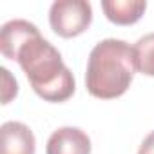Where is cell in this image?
I'll use <instances>...</instances> for the list:
<instances>
[{"mask_svg":"<svg viewBox=\"0 0 154 154\" xmlns=\"http://www.w3.org/2000/svg\"><path fill=\"white\" fill-rule=\"evenodd\" d=\"M26 72L33 91L45 102L60 103L74 94V76L62 60L58 49L40 33L29 38L15 58Z\"/></svg>","mask_w":154,"mask_h":154,"instance_id":"obj_1","label":"cell"},{"mask_svg":"<svg viewBox=\"0 0 154 154\" xmlns=\"http://www.w3.org/2000/svg\"><path fill=\"white\" fill-rule=\"evenodd\" d=\"M134 71V47H131L123 40L105 38L98 42L89 54L85 87L94 98H118L129 89Z\"/></svg>","mask_w":154,"mask_h":154,"instance_id":"obj_2","label":"cell"},{"mask_svg":"<svg viewBox=\"0 0 154 154\" xmlns=\"http://www.w3.org/2000/svg\"><path fill=\"white\" fill-rule=\"evenodd\" d=\"M93 22V6L87 0H56L49 9V24L62 38L78 36Z\"/></svg>","mask_w":154,"mask_h":154,"instance_id":"obj_3","label":"cell"},{"mask_svg":"<svg viewBox=\"0 0 154 154\" xmlns=\"http://www.w3.org/2000/svg\"><path fill=\"white\" fill-rule=\"evenodd\" d=\"M33 131L20 122H6L0 127V154H35Z\"/></svg>","mask_w":154,"mask_h":154,"instance_id":"obj_4","label":"cell"},{"mask_svg":"<svg viewBox=\"0 0 154 154\" xmlns=\"http://www.w3.org/2000/svg\"><path fill=\"white\" fill-rule=\"evenodd\" d=\"M45 154H91V140L78 127H62L47 140Z\"/></svg>","mask_w":154,"mask_h":154,"instance_id":"obj_5","label":"cell"},{"mask_svg":"<svg viewBox=\"0 0 154 154\" xmlns=\"http://www.w3.org/2000/svg\"><path fill=\"white\" fill-rule=\"evenodd\" d=\"M38 33V27L27 20H9L0 29V51L6 58L15 60L20 47Z\"/></svg>","mask_w":154,"mask_h":154,"instance_id":"obj_6","label":"cell"},{"mask_svg":"<svg viewBox=\"0 0 154 154\" xmlns=\"http://www.w3.org/2000/svg\"><path fill=\"white\" fill-rule=\"evenodd\" d=\"M102 9L112 24L131 26L143 17L147 2H143V0H103Z\"/></svg>","mask_w":154,"mask_h":154,"instance_id":"obj_7","label":"cell"},{"mask_svg":"<svg viewBox=\"0 0 154 154\" xmlns=\"http://www.w3.org/2000/svg\"><path fill=\"white\" fill-rule=\"evenodd\" d=\"M136 71L147 76H154V33L141 36L134 45Z\"/></svg>","mask_w":154,"mask_h":154,"instance_id":"obj_8","label":"cell"},{"mask_svg":"<svg viewBox=\"0 0 154 154\" xmlns=\"http://www.w3.org/2000/svg\"><path fill=\"white\" fill-rule=\"evenodd\" d=\"M2 76H4V98H2V103H9V100L13 96H17V93H18V84H17V80L11 76V72L6 67H2Z\"/></svg>","mask_w":154,"mask_h":154,"instance_id":"obj_9","label":"cell"},{"mask_svg":"<svg viewBox=\"0 0 154 154\" xmlns=\"http://www.w3.org/2000/svg\"><path fill=\"white\" fill-rule=\"evenodd\" d=\"M138 154H154V131L145 136V140H143L141 145H140Z\"/></svg>","mask_w":154,"mask_h":154,"instance_id":"obj_10","label":"cell"}]
</instances>
